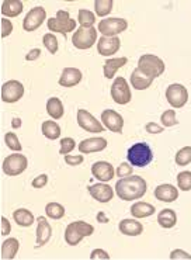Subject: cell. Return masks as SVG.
Returning <instances> with one entry per match:
<instances>
[{"instance_id": "32", "label": "cell", "mask_w": 191, "mask_h": 260, "mask_svg": "<svg viewBox=\"0 0 191 260\" xmlns=\"http://www.w3.org/2000/svg\"><path fill=\"white\" fill-rule=\"evenodd\" d=\"M78 20L82 25V28H91L96 23V16L90 10L82 9V10H79Z\"/></svg>"}, {"instance_id": "33", "label": "cell", "mask_w": 191, "mask_h": 260, "mask_svg": "<svg viewBox=\"0 0 191 260\" xmlns=\"http://www.w3.org/2000/svg\"><path fill=\"white\" fill-rule=\"evenodd\" d=\"M114 2L113 0H96L94 2V9L97 16L100 17H106L108 16L111 10H113Z\"/></svg>"}, {"instance_id": "6", "label": "cell", "mask_w": 191, "mask_h": 260, "mask_svg": "<svg viewBox=\"0 0 191 260\" xmlns=\"http://www.w3.org/2000/svg\"><path fill=\"white\" fill-rule=\"evenodd\" d=\"M128 28V23L126 20L119 17L113 18H104L99 23V28L97 30L102 32L103 37H117L121 32Z\"/></svg>"}, {"instance_id": "24", "label": "cell", "mask_w": 191, "mask_h": 260, "mask_svg": "<svg viewBox=\"0 0 191 260\" xmlns=\"http://www.w3.org/2000/svg\"><path fill=\"white\" fill-rule=\"evenodd\" d=\"M128 59L125 56H121V58H113V59H107L104 62V67H103V72L104 76L107 79H113L114 75L117 73L119 68H122L125 65Z\"/></svg>"}, {"instance_id": "21", "label": "cell", "mask_w": 191, "mask_h": 260, "mask_svg": "<svg viewBox=\"0 0 191 260\" xmlns=\"http://www.w3.org/2000/svg\"><path fill=\"white\" fill-rule=\"evenodd\" d=\"M107 148V141L104 138H87L79 145L80 153H93V152H100Z\"/></svg>"}, {"instance_id": "3", "label": "cell", "mask_w": 191, "mask_h": 260, "mask_svg": "<svg viewBox=\"0 0 191 260\" xmlns=\"http://www.w3.org/2000/svg\"><path fill=\"white\" fill-rule=\"evenodd\" d=\"M94 232L93 225L87 224L84 221H75L68 225L65 231V241L71 246H76L80 243V241L86 236H91Z\"/></svg>"}, {"instance_id": "48", "label": "cell", "mask_w": 191, "mask_h": 260, "mask_svg": "<svg viewBox=\"0 0 191 260\" xmlns=\"http://www.w3.org/2000/svg\"><path fill=\"white\" fill-rule=\"evenodd\" d=\"M40 55H41V49H31L30 52L25 55V59H27V61H36V59L40 58Z\"/></svg>"}, {"instance_id": "27", "label": "cell", "mask_w": 191, "mask_h": 260, "mask_svg": "<svg viewBox=\"0 0 191 260\" xmlns=\"http://www.w3.org/2000/svg\"><path fill=\"white\" fill-rule=\"evenodd\" d=\"M156 208L149 203H143V201H138L131 207V214L134 218H146L153 215Z\"/></svg>"}, {"instance_id": "40", "label": "cell", "mask_w": 191, "mask_h": 260, "mask_svg": "<svg viewBox=\"0 0 191 260\" xmlns=\"http://www.w3.org/2000/svg\"><path fill=\"white\" fill-rule=\"evenodd\" d=\"M75 139L73 138H63L60 139V149L59 153L60 155H68V153H71L73 149H75Z\"/></svg>"}, {"instance_id": "10", "label": "cell", "mask_w": 191, "mask_h": 260, "mask_svg": "<svg viewBox=\"0 0 191 260\" xmlns=\"http://www.w3.org/2000/svg\"><path fill=\"white\" fill-rule=\"evenodd\" d=\"M45 18H47V10H45V7L37 6L34 9H31L30 12L27 13V16H25L23 21L24 31H27V32L36 31L37 28L41 27L42 23L45 21Z\"/></svg>"}, {"instance_id": "25", "label": "cell", "mask_w": 191, "mask_h": 260, "mask_svg": "<svg viewBox=\"0 0 191 260\" xmlns=\"http://www.w3.org/2000/svg\"><path fill=\"white\" fill-rule=\"evenodd\" d=\"M20 248V243L16 238H9L6 239L3 245H2V254H0V259L3 260H12L16 257V254Z\"/></svg>"}, {"instance_id": "18", "label": "cell", "mask_w": 191, "mask_h": 260, "mask_svg": "<svg viewBox=\"0 0 191 260\" xmlns=\"http://www.w3.org/2000/svg\"><path fill=\"white\" fill-rule=\"evenodd\" d=\"M91 175L94 176L97 180L106 183L114 179V168L113 165L108 162L99 160L91 166Z\"/></svg>"}, {"instance_id": "45", "label": "cell", "mask_w": 191, "mask_h": 260, "mask_svg": "<svg viewBox=\"0 0 191 260\" xmlns=\"http://www.w3.org/2000/svg\"><path fill=\"white\" fill-rule=\"evenodd\" d=\"M47 183H48V176L47 175H40V176H37L36 179L33 180V187L42 188V187H45V186H47Z\"/></svg>"}, {"instance_id": "17", "label": "cell", "mask_w": 191, "mask_h": 260, "mask_svg": "<svg viewBox=\"0 0 191 260\" xmlns=\"http://www.w3.org/2000/svg\"><path fill=\"white\" fill-rule=\"evenodd\" d=\"M89 193L91 197L97 200L99 203H108L111 201L114 197V190L111 186H108L106 183H97V184H91L89 187Z\"/></svg>"}, {"instance_id": "16", "label": "cell", "mask_w": 191, "mask_h": 260, "mask_svg": "<svg viewBox=\"0 0 191 260\" xmlns=\"http://www.w3.org/2000/svg\"><path fill=\"white\" fill-rule=\"evenodd\" d=\"M121 47V40L118 37H102L97 43V51L103 56H110L118 52Z\"/></svg>"}, {"instance_id": "43", "label": "cell", "mask_w": 191, "mask_h": 260, "mask_svg": "<svg viewBox=\"0 0 191 260\" xmlns=\"http://www.w3.org/2000/svg\"><path fill=\"white\" fill-rule=\"evenodd\" d=\"M170 259L172 260H179V259H184V260H191V254H188L184 250L181 249H176L170 253Z\"/></svg>"}, {"instance_id": "31", "label": "cell", "mask_w": 191, "mask_h": 260, "mask_svg": "<svg viewBox=\"0 0 191 260\" xmlns=\"http://www.w3.org/2000/svg\"><path fill=\"white\" fill-rule=\"evenodd\" d=\"M42 134L44 137H47L48 139H58L60 135V127L55 121H45L42 122Z\"/></svg>"}, {"instance_id": "8", "label": "cell", "mask_w": 191, "mask_h": 260, "mask_svg": "<svg viewBox=\"0 0 191 260\" xmlns=\"http://www.w3.org/2000/svg\"><path fill=\"white\" fill-rule=\"evenodd\" d=\"M97 41V30L94 27L91 28H79L75 31L72 37V43L78 49H89L91 48Z\"/></svg>"}, {"instance_id": "2", "label": "cell", "mask_w": 191, "mask_h": 260, "mask_svg": "<svg viewBox=\"0 0 191 260\" xmlns=\"http://www.w3.org/2000/svg\"><path fill=\"white\" fill-rule=\"evenodd\" d=\"M128 160L135 168H145L152 162L153 153L150 146L146 142H137L128 149Z\"/></svg>"}, {"instance_id": "35", "label": "cell", "mask_w": 191, "mask_h": 260, "mask_svg": "<svg viewBox=\"0 0 191 260\" xmlns=\"http://www.w3.org/2000/svg\"><path fill=\"white\" fill-rule=\"evenodd\" d=\"M176 164L179 166H187L191 164V146H184L176 153Z\"/></svg>"}, {"instance_id": "28", "label": "cell", "mask_w": 191, "mask_h": 260, "mask_svg": "<svg viewBox=\"0 0 191 260\" xmlns=\"http://www.w3.org/2000/svg\"><path fill=\"white\" fill-rule=\"evenodd\" d=\"M157 222L161 225L162 228H173L176 222H177V215L173 210H169V208H165L159 212V217H157Z\"/></svg>"}, {"instance_id": "30", "label": "cell", "mask_w": 191, "mask_h": 260, "mask_svg": "<svg viewBox=\"0 0 191 260\" xmlns=\"http://www.w3.org/2000/svg\"><path fill=\"white\" fill-rule=\"evenodd\" d=\"M13 217H14V221L17 222V225L20 226H31L34 224V215L31 214V211L25 210V208H18L16 211L13 212Z\"/></svg>"}, {"instance_id": "36", "label": "cell", "mask_w": 191, "mask_h": 260, "mask_svg": "<svg viewBox=\"0 0 191 260\" xmlns=\"http://www.w3.org/2000/svg\"><path fill=\"white\" fill-rule=\"evenodd\" d=\"M42 43H44V47L54 55L58 52V48H59V44H58V40L54 34H45L44 38H42Z\"/></svg>"}, {"instance_id": "14", "label": "cell", "mask_w": 191, "mask_h": 260, "mask_svg": "<svg viewBox=\"0 0 191 260\" xmlns=\"http://www.w3.org/2000/svg\"><path fill=\"white\" fill-rule=\"evenodd\" d=\"M102 120L103 124L113 133L121 134L122 133V128H124V118L122 115L118 114L117 111L114 110H104L102 113Z\"/></svg>"}, {"instance_id": "11", "label": "cell", "mask_w": 191, "mask_h": 260, "mask_svg": "<svg viewBox=\"0 0 191 260\" xmlns=\"http://www.w3.org/2000/svg\"><path fill=\"white\" fill-rule=\"evenodd\" d=\"M111 97L117 104H128L131 102V90L124 78H115L113 86H111Z\"/></svg>"}, {"instance_id": "13", "label": "cell", "mask_w": 191, "mask_h": 260, "mask_svg": "<svg viewBox=\"0 0 191 260\" xmlns=\"http://www.w3.org/2000/svg\"><path fill=\"white\" fill-rule=\"evenodd\" d=\"M78 124L79 127L83 128L86 133H103L104 127L99 120H96L94 115H91L89 111L80 109L78 111Z\"/></svg>"}, {"instance_id": "7", "label": "cell", "mask_w": 191, "mask_h": 260, "mask_svg": "<svg viewBox=\"0 0 191 260\" xmlns=\"http://www.w3.org/2000/svg\"><path fill=\"white\" fill-rule=\"evenodd\" d=\"M28 166V160L23 153H13L3 160V172L7 176H18Z\"/></svg>"}, {"instance_id": "20", "label": "cell", "mask_w": 191, "mask_h": 260, "mask_svg": "<svg viewBox=\"0 0 191 260\" xmlns=\"http://www.w3.org/2000/svg\"><path fill=\"white\" fill-rule=\"evenodd\" d=\"M155 197L163 203H173L179 199V190L172 184H161L155 188Z\"/></svg>"}, {"instance_id": "49", "label": "cell", "mask_w": 191, "mask_h": 260, "mask_svg": "<svg viewBox=\"0 0 191 260\" xmlns=\"http://www.w3.org/2000/svg\"><path fill=\"white\" fill-rule=\"evenodd\" d=\"M10 234V222L6 217H2V235H9Z\"/></svg>"}, {"instance_id": "44", "label": "cell", "mask_w": 191, "mask_h": 260, "mask_svg": "<svg viewBox=\"0 0 191 260\" xmlns=\"http://www.w3.org/2000/svg\"><path fill=\"white\" fill-rule=\"evenodd\" d=\"M96 259H102V260H108L110 259V254L103 250V249H94L91 254H90V260H96Z\"/></svg>"}, {"instance_id": "47", "label": "cell", "mask_w": 191, "mask_h": 260, "mask_svg": "<svg viewBox=\"0 0 191 260\" xmlns=\"http://www.w3.org/2000/svg\"><path fill=\"white\" fill-rule=\"evenodd\" d=\"M146 131L149 134H161L165 129L159 124H156V122H149V124H146Z\"/></svg>"}, {"instance_id": "38", "label": "cell", "mask_w": 191, "mask_h": 260, "mask_svg": "<svg viewBox=\"0 0 191 260\" xmlns=\"http://www.w3.org/2000/svg\"><path fill=\"white\" fill-rule=\"evenodd\" d=\"M161 122L163 127H173L179 124V120H176V111L174 110H167L161 115Z\"/></svg>"}, {"instance_id": "41", "label": "cell", "mask_w": 191, "mask_h": 260, "mask_svg": "<svg viewBox=\"0 0 191 260\" xmlns=\"http://www.w3.org/2000/svg\"><path fill=\"white\" fill-rule=\"evenodd\" d=\"M132 172H134V166L132 165L128 164H121L115 170V175L118 176V177H126V176H131Z\"/></svg>"}, {"instance_id": "1", "label": "cell", "mask_w": 191, "mask_h": 260, "mask_svg": "<svg viewBox=\"0 0 191 260\" xmlns=\"http://www.w3.org/2000/svg\"><path fill=\"white\" fill-rule=\"evenodd\" d=\"M146 182L141 176H126L121 177L115 183V193L119 199L124 201H132V200L142 199L146 193Z\"/></svg>"}, {"instance_id": "5", "label": "cell", "mask_w": 191, "mask_h": 260, "mask_svg": "<svg viewBox=\"0 0 191 260\" xmlns=\"http://www.w3.org/2000/svg\"><path fill=\"white\" fill-rule=\"evenodd\" d=\"M48 28L52 32H60L62 36L66 37L68 32H71L76 28V21L71 18L69 13L65 10H59L56 13V17L48 18Z\"/></svg>"}, {"instance_id": "42", "label": "cell", "mask_w": 191, "mask_h": 260, "mask_svg": "<svg viewBox=\"0 0 191 260\" xmlns=\"http://www.w3.org/2000/svg\"><path fill=\"white\" fill-rule=\"evenodd\" d=\"M13 23L9 18H2V38H6L12 34Z\"/></svg>"}, {"instance_id": "23", "label": "cell", "mask_w": 191, "mask_h": 260, "mask_svg": "<svg viewBox=\"0 0 191 260\" xmlns=\"http://www.w3.org/2000/svg\"><path fill=\"white\" fill-rule=\"evenodd\" d=\"M119 231L128 236H139L143 232V226L135 219H122L119 222Z\"/></svg>"}, {"instance_id": "29", "label": "cell", "mask_w": 191, "mask_h": 260, "mask_svg": "<svg viewBox=\"0 0 191 260\" xmlns=\"http://www.w3.org/2000/svg\"><path fill=\"white\" fill-rule=\"evenodd\" d=\"M47 113L54 120H59L63 115V104L58 97H51L47 102Z\"/></svg>"}, {"instance_id": "26", "label": "cell", "mask_w": 191, "mask_h": 260, "mask_svg": "<svg viewBox=\"0 0 191 260\" xmlns=\"http://www.w3.org/2000/svg\"><path fill=\"white\" fill-rule=\"evenodd\" d=\"M21 12H23L21 0H5L2 3V14L6 17H17Z\"/></svg>"}, {"instance_id": "50", "label": "cell", "mask_w": 191, "mask_h": 260, "mask_svg": "<svg viewBox=\"0 0 191 260\" xmlns=\"http://www.w3.org/2000/svg\"><path fill=\"white\" fill-rule=\"evenodd\" d=\"M97 221H99V222H102V224H107L108 222L107 215H106L103 211L99 212V214H97Z\"/></svg>"}, {"instance_id": "39", "label": "cell", "mask_w": 191, "mask_h": 260, "mask_svg": "<svg viewBox=\"0 0 191 260\" xmlns=\"http://www.w3.org/2000/svg\"><path fill=\"white\" fill-rule=\"evenodd\" d=\"M5 142H6V145L12 149V151L20 152L23 149V146L20 144V141H18L17 135L14 133H7L5 135Z\"/></svg>"}, {"instance_id": "22", "label": "cell", "mask_w": 191, "mask_h": 260, "mask_svg": "<svg viewBox=\"0 0 191 260\" xmlns=\"http://www.w3.org/2000/svg\"><path fill=\"white\" fill-rule=\"evenodd\" d=\"M155 79L150 78L148 75H145L143 72H141L139 69H135L131 75V85L134 86V89L137 90H146L152 83H153Z\"/></svg>"}, {"instance_id": "46", "label": "cell", "mask_w": 191, "mask_h": 260, "mask_svg": "<svg viewBox=\"0 0 191 260\" xmlns=\"http://www.w3.org/2000/svg\"><path fill=\"white\" fill-rule=\"evenodd\" d=\"M65 162L71 166H78V165L83 164V156L82 155H76V156L65 155Z\"/></svg>"}, {"instance_id": "19", "label": "cell", "mask_w": 191, "mask_h": 260, "mask_svg": "<svg viewBox=\"0 0 191 260\" xmlns=\"http://www.w3.org/2000/svg\"><path fill=\"white\" fill-rule=\"evenodd\" d=\"M83 78L82 72L78 68H65L62 71V75L59 78V86L63 87H73L80 83V80Z\"/></svg>"}, {"instance_id": "15", "label": "cell", "mask_w": 191, "mask_h": 260, "mask_svg": "<svg viewBox=\"0 0 191 260\" xmlns=\"http://www.w3.org/2000/svg\"><path fill=\"white\" fill-rule=\"evenodd\" d=\"M37 241H36V249L41 248L45 243L49 242L51 236H52V228L47 221L45 217L37 218Z\"/></svg>"}, {"instance_id": "37", "label": "cell", "mask_w": 191, "mask_h": 260, "mask_svg": "<svg viewBox=\"0 0 191 260\" xmlns=\"http://www.w3.org/2000/svg\"><path fill=\"white\" fill-rule=\"evenodd\" d=\"M177 186L183 191H190L191 190V172H181L177 176Z\"/></svg>"}, {"instance_id": "4", "label": "cell", "mask_w": 191, "mask_h": 260, "mask_svg": "<svg viewBox=\"0 0 191 260\" xmlns=\"http://www.w3.org/2000/svg\"><path fill=\"white\" fill-rule=\"evenodd\" d=\"M138 69L150 78H159L165 72V62L156 55H142L138 61Z\"/></svg>"}, {"instance_id": "34", "label": "cell", "mask_w": 191, "mask_h": 260, "mask_svg": "<svg viewBox=\"0 0 191 260\" xmlns=\"http://www.w3.org/2000/svg\"><path fill=\"white\" fill-rule=\"evenodd\" d=\"M45 212L49 218L52 219H60V218L65 215V208L59 203H49L45 207Z\"/></svg>"}, {"instance_id": "51", "label": "cell", "mask_w": 191, "mask_h": 260, "mask_svg": "<svg viewBox=\"0 0 191 260\" xmlns=\"http://www.w3.org/2000/svg\"><path fill=\"white\" fill-rule=\"evenodd\" d=\"M12 127L13 128H20L21 127V120L20 118H14L12 121Z\"/></svg>"}, {"instance_id": "12", "label": "cell", "mask_w": 191, "mask_h": 260, "mask_svg": "<svg viewBox=\"0 0 191 260\" xmlns=\"http://www.w3.org/2000/svg\"><path fill=\"white\" fill-rule=\"evenodd\" d=\"M24 96V86L18 80H9L2 86V100L5 103H16Z\"/></svg>"}, {"instance_id": "9", "label": "cell", "mask_w": 191, "mask_h": 260, "mask_svg": "<svg viewBox=\"0 0 191 260\" xmlns=\"http://www.w3.org/2000/svg\"><path fill=\"white\" fill-rule=\"evenodd\" d=\"M166 99L173 109H181L188 100V91L180 83H173L167 87Z\"/></svg>"}]
</instances>
